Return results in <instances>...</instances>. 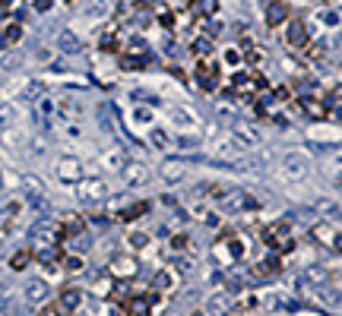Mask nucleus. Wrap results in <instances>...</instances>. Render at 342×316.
Returning <instances> with one entry per match:
<instances>
[{
	"label": "nucleus",
	"mask_w": 342,
	"mask_h": 316,
	"mask_svg": "<svg viewBox=\"0 0 342 316\" xmlns=\"http://www.w3.org/2000/svg\"><path fill=\"white\" fill-rule=\"evenodd\" d=\"M263 241H266L272 250H292V247H295L292 228H288L285 221H276L272 228H266V231H263Z\"/></svg>",
	"instance_id": "1"
},
{
	"label": "nucleus",
	"mask_w": 342,
	"mask_h": 316,
	"mask_svg": "<svg viewBox=\"0 0 342 316\" xmlns=\"http://www.w3.org/2000/svg\"><path fill=\"white\" fill-rule=\"evenodd\" d=\"M307 38H311V35H307V25H304L301 19H295L292 25H288V32H285V41H288L292 48H304V45H307Z\"/></svg>",
	"instance_id": "2"
},
{
	"label": "nucleus",
	"mask_w": 342,
	"mask_h": 316,
	"mask_svg": "<svg viewBox=\"0 0 342 316\" xmlns=\"http://www.w3.org/2000/svg\"><path fill=\"white\" fill-rule=\"evenodd\" d=\"M80 196L83 199H108V184H101V181H92V184H83L80 187Z\"/></svg>",
	"instance_id": "3"
},
{
	"label": "nucleus",
	"mask_w": 342,
	"mask_h": 316,
	"mask_svg": "<svg viewBox=\"0 0 342 316\" xmlns=\"http://www.w3.org/2000/svg\"><path fill=\"white\" fill-rule=\"evenodd\" d=\"M285 171H288V174H295V177H304V174H307V161H304L301 152L285 155Z\"/></svg>",
	"instance_id": "4"
},
{
	"label": "nucleus",
	"mask_w": 342,
	"mask_h": 316,
	"mask_svg": "<svg viewBox=\"0 0 342 316\" xmlns=\"http://www.w3.org/2000/svg\"><path fill=\"white\" fill-rule=\"evenodd\" d=\"M124 184H127V187L146 184V168H143V165H127V168H124Z\"/></svg>",
	"instance_id": "5"
},
{
	"label": "nucleus",
	"mask_w": 342,
	"mask_h": 316,
	"mask_svg": "<svg viewBox=\"0 0 342 316\" xmlns=\"http://www.w3.org/2000/svg\"><path fill=\"white\" fill-rule=\"evenodd\" d=\"M285 19H288V6L282 3V0H276V3L266 6V22L269 25H279V22H285Z\"/></svg>",
	"instance_id": "6"
},
{
	"label": "nucleus",
	"mask_w": 342,
	"mask_h": 316,
	"mask_svg": "<svg viewBox=\"0 0 342 316\" xmlns=\"http://www.w3.org/2000/svg\"><path fill=\"white\" fill-rule=\"evenodd\" d=\"M196 76L203 79V85H212V82H216V76H219V66L212 63V61H200V63H196Z\"/></svg>",
	"instance_id": "7"
},
{
	"label": "nucleus",
	"mask_w": 342,
	"mask_h": 316,
	"mask_svg": "<svg viewBox=\"0 0 342 316\" xmlns=\"http://www.w3.org/2000/svg\"><path fill=\"white\" fill-rule=\"evenodd\" d=\"M48 294H51V288L45 285V281H32V285L25 288V297H29L32 304H41V301H48Z\"/></svg>",
	"instance_id": "8"
},
{
	"label": "nucleus",
	"mask_w": 342,
	"mask_h": 316,
	"mask_svg": "<svg viewBox=\"0 0 342 316\" xmlns=\"http://www.w3.org/2000/svg\"><path fill=\"white\" fill-rule=\"evenodd\" d=\"M184 174H187V165H181V161H168V165L162 168V177H165L168 184H177Z\"/></svg>",
	"instance_id": "9"
},
{
	"label": "nucleus",
	"mask_w": 342,
	"mask_h": 316,
	"mask_svg": "<svg viewBox=\"0 0 342 316\" xmlns=\"http://www.w3.org/2000/svg\"><path fill=\"white\" fill-rule=\"evenodd\" d=\"M244 202H247V196H244V193H228L225 199H222V212H241V209H244Z\"/></svg>",
	"instance_id": "10"
},
{
	"label": "nucleus",
	"mask_w": 342,
	"mask_h": 316,
	"mask_svg": "<svg viewBox=\"0 0 342 316\" xmlns=\"http://www.w3.org/2000/svg\"><path fill=\"white\" fill-rule=\"evenodd\" d=\"M314 237H317V241H323V244H330L333 250H339V237H336V231H333V228H327V225L314 228Z\"/></svg>",
	"instance_id": "11"
},
{
	"label": "nucleus",
	"mask_w": 342,
	"mask_h": 316,
	"mask_svg": "<svg viewBox=\"0 0 342 316\" xmlns=\"http://www.w3.org/2000/svg\"><path fill=\"white\" fill-rule=\"evenodd\" d=\"M16 124V108L13 105H0V130H10Z\"/></svg>",
	"instance_id": "12"
},
{
	"label": "nucleus",
	"mask_w": 342,
	"mask_h": 316,
	"mask_svg": "<svg viewBox=\"0 0 342 316\" xmlns=\"http://www.w3.org/2000/svg\"><path fill=\"white\" fill-rule=\"evenodd\" d=\"M64 234H67V237H73V234H83V218H80V215H70V218H64Z\"/></svg>",
	"instance_id": "13"
},
{
	"label": "nucleus",
	"mask_w": 342,
	"mask_h": 316,
	"mask_svg": "<svg viewBox=\"0 0 342 316\" xmlns=\"http://www.w3.org/2000/svg\"><path fill=\"white\" fill-rule=\"evenodd\" d=\"M238 136H241L247 146H256V142H260V133H256L254 126H238Z\"/></svg>",
	"instance_id": "14"
},
{
	"label": "nucleus",
	"mask_w": 342,
	"mask_h": 316,
	"mask_svg": "<svg viewBox=\"0 0 342 316\" xmlns=\"http://www.w3.org/2000/svg\"><path fill=\"white\" fill-rule=\"evenodd\" d=\"M61 177L67 181V177H70V181H80V165H76V161H64L61 165Z\"/></svg>",
	"instance_id": "15"
},
{
	"label": "nucleus",
	"mask_w": 342,
	"mask_h": 316,
	"mask_svg": "<svg viewBox=\"0 0 342 316\" xmlns=\"http://www.w3.org/2000/svg\"><path fill=\"white\" fill-rule=\"evenodd\" d=\"M25 266H29V250H19V253L10 256V269L19 272V269H25Z\"/></svg>",
	"instance_id": "16"
},
{
	"label": "nucleus",
	"mask_w": 342,
	"mask_h": 316,
	"mask_svg": "<svg viewBox=\"0 0 342 316\" xmlns=\"http://www.w3.org/2000/svg\"><path fill=\"white\" fill-rule=\"evenodd\" d=\"M254 272H256V275H276V272H279V262H276V259H272V262H260Z\"/></svg>",
	"instance_id": "17"
},
{
	"label": "nucleus",
	"mask_w": 342,
	"mask_h": 316,
	"mask_svg": "<svg viewBox=\"0 0 342 316\" xmlns=\"http://www.w3.org/2000/svg\"><path fill=\"white\" fill-rule=\"evenodd\" d=\"M76 304H80V291H73V288H70V291H64V310H73Z\"/></svg>",
	"instance_id": "18"
},
{
	"label": "nucleus",
	"mask_w": 342,
	"mask_h": 316,
	"mask_svg": "<svg viewBox=\"0 0 342 316\" xmlns=\"http://www.w3.org/2000/svg\"><path fill=\"white\" fill-rule=\"evenodd\" d=\"M146 209H149V206H146V202H133V206H130V209H127V212H124V215H121V218H136V215H143V212H146Z\"/></svg>",
	"instance_id": "19"
},
{
	"label": "nucleus",
	"mask_w": 342,
	"mask_h": 316,
	"mask_svg": "<svg viewBox=\"0 0 342 316\" xmlns=\"http://www.w3.org/2000/svg\"><path fill=\"white\" fill-rule=\"evenodd\" d=\"M121 259H124V262H114V272H124V275H130V272L136 269V262H130L127 256H121Z\"/></svg>",
	"instance_id": "20"
},
{
	"label": "nucleus",
	"mask_w": 342,
	"mask_h": 316,
	"mask_svg": "<svg viewBox=\"0 0 342 316\" xmlns=\"http://www.w3.org/2000/svg\"><path fill=\"white\" fill-rule=\"evenodd\" d=\"M38 92H41V82H35V79H32V82H29V85L22 89V98H35Z\"/></svg>",
	"instance_id": "21"
},
{
	"label": "nucleus",
	"mask_w": 342,
	"mask_h": 316,
	"mask_svg": "<svg viewBox=\"0 0 342 316\" xmlns=\"http://www.w3.org/2000/svg\"><path fill=\"white\" fill-rule=\"evenodd\" d=\"M61 48L76 51V48H80V38H73V35H61Z\"/></svg>",
	"instance_id": "22"
},
{
	"label": "nucleus",
	"mask_w": 342,
	"mask_h": 316,
	"mask_svg": "<svg viewBox=\"0 0 342 316\" xmlns=\"http://www.w3.org/2000/svg\"><path fill=\"white\" fill-rule=\"evenodd\" d=\"M216 3H219V0H196V10H200V13H212Z\"/></svg>",
	"instance_id": "23"
},
{
	"label": "nucleus",
	"mask_w": 342,
	"mask_h": 316,
	"mask_svg": "<svg viewBox=\"0 0 342 316\" xmlns=\"http://www.w3.org/2000/svg\"><path fill=\"white\" fill-rule=\"evenodd\" d=\"M19 38H22V29H19V25H10V35H6V41L13 45V41H19Z\"/></svg>",
	"instance_id": "24"
}]
</instances>
